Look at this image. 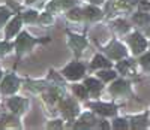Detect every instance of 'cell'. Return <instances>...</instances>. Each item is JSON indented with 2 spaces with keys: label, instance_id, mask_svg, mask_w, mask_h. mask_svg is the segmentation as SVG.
I'll use <instances>...</instances> for the list:
<instances>
[{
  "label": "cell",
  "instance_id": "5b68a950",
  "mask_svg": "<svg viewBox=\"0 0 150 130\" xmlns=\"http://www.w3.org/2000/svg\"><path fill=\"white\" fill-rule=\"evenodd\" d=\"M90 108H93L101 115H114L116 114V108L112 105H107V103H92Z\"/></svg>",
  "mask_w": 150,
  "mask_h": 130
},
{
  "label": "cell",
  "instance_id": "52a82bcc",
  "mask_svg": "<svg viewBox=\"0 0 150 130\" xmlns=\"http://www.w3.org/2000/svg\"><path fill=\"white\" fill-rule=\"evenodd\" d=\"M62 111H63V114L68 117V118H72V117L78 112V108L72 100H66V102L62 103Z\"/></svg>",
  "mask_w": 150,
  "mask_h": 130
},
{
  "label": "cell",
  "instance_id": "4dcf8cb0",
  "mask_svg": "<svg viewBox=\"0 0 150 130\" xmlns=\"http://www.w3.org/2000/svg\"><path fill=\"white\" fill-rule=\"evenodd\" d=\"M44 21H51V18H50V15H44V18H42Z\"/></svg>",
  "mask_w": 150,
  "mask_h": 130
},
{
  "label": "cell",
  "instance_id": "7402d4cb",
  "mask_svg": "<svg viewBox=\"0 0 150 130\" xmlns=\"http://www.w3.org/2000/svg\"><path fill=\"white\" fill-rule=\"evenodd\" d=\"M36 18H38V15H36L35 11H29V12L24 14V20H26V21H35Z\"/></svg>",
  "mask_w": 150,
  "mask_h": 130
},
{
  "label": "cell",
  "instance_id": "9c48e42d",
  "mask_svg": "<svg viewBox=\"0 0 150 130\" xmlns=\"http://www.w3.org/2000/svg\"><path fill=\"white\" fill-rule=\"evenodd\" d=\"M20 25H21V20H20V18L12 20V21L9 22V25H8V29H6V34H8V37L14 36V34L20 30Z\"/></svg>",
  "mask_w": 150,
  "mask_h": 130
},
{
  "label": "cell",
  "instance_id": "8992f818",
  "mask_svg": "<svg viewBox=\"0 0 150 130\" xmlns=\"http://www.w3.org/2000/svg\"><path fill=\"white\" fill-rule=\"evenodd\" d=\"M33 39L27 34V33H21L20 37L17 39V49L18 51H24V49H27L33 45Z\"/></svg>",
  "mask_w": 150,
  "mask_h": 130
},
{
  "label": "cell",
  "instance_id": "4316f807",
  "mask_svg": "<svg viewBox=\"0 0 150 130\" xmlns=\"http://www.w3.org/2000/svg\"><path fill=\"white\" fill-rule=\"evenodd\" d=\"M117 67H119V70H120V72H126V70H128V67H129V63H128V61H123V63H120V64H119Z\"/></svg>",
  "mask_w": 150,
  "mask_h": 130
},
{
  "label": "cell",
  "instance_id": "ffe728a7",
  "mask_svg": "<svg viewBox=\"0 0 150 130\" xmlns=\"http://www.w3.org/2000/svg\"><path fill=\"white\" fill-rule=\"evenodd\" d=\"M9 18V11L6 8H0V24H3Z\"/></svg>",
  "mask_w": 150,
  "mask_h": 130
},
{
  "label": "cell",
  "instance_id": "7c38bea8",
  "mask_svg": "<svg viewBox=\"0 0 150 130\" xmlns=\"http://www.w3.org/2000/svg\"><path fill=\"white\" fill-rule=\"evenodd\" d=\"M92 66L93 67H110L111 66V63L107 60V58H104L102 56H96L95 58H93V61H92Z\"/></svg>",
  "mask_w": 150,
  "mask_h": 130
},
{
  "label": "cell",
  "instance_id": "603a6c76",
  "mask_svg": "<svg viewBox=\"0 0 150 130\" xmlns=\"http://www.w3.org/2000/svg\"><path fill=\"white\" fill-rule=\"evenodd\" d=\"M69 18L71 20H80L81 18V11L80 9H72L69 12Z\"/></svg>",
  "mask_w": 150,
  "mask_h": 130
},
{
  "label": "cell",
  "instance_id": "4fadbf2b",
  "mask_svg": "<svg viewBox=\"0 0 150 130\" xmlns=\"http://www.w3.org/2000/svg\"><path fill=\"white\" fill-rule=\"evenodd\" d=\"M71 45L80 53V51L86 46V41L81 36H71Z\"/></svg>",
  "mask_w": 150,
  "mask_h": 130
},
{
  "label": "cell",
  "instance_id": "9a60e30c",
  "mask_svg": "<svg viewBox=\"0 0 150 130\" xmlns=\"http://www.w3.org/2000/svg\"><path fill=\"white\" fill-rule=\"evenodd\" d=\"M84 14H86V17H87V18H90V20L101 18V11H99V9H96V8H93V6L87 8V9L84 11Z\"/></svg>",
  "mask_w": 150,
  "mask_h": 130
},
{
  "label": "cell",
  "instance_id": "e0dca14e",
  "mask_svg": "<svg viewBox=\"0 0 150 130\" xmlns=\"http://www.w3.org/2000/svg\"><path fill=\"white\" fill-rule=\"evenodd\" d=\"M81 123H84L87 127H90V126L95 124V117H93L92 114H84V115L81 117Z\"/></svg>",
  "mask_w": 150,
  "mask_h": 130
},
{
  "label": "cell",
  "instance_id": "ac0fdd59",
  "mask_svg": "<svg viewBox=\"0 0 150 130\" xmlns=\"http://www.w3.org/2000/svg\"><path fill=\"white\" fill-rule=\"evenodd\" d=\"M99 76H101L104 81H111L112 78L116 76V73L112 70H104V72H99Z\"/></svg>",
  "mask_w": 150,
  "mask_h": 130
},
{
  "label": "cell",
  "instance_id": "484cf974",
  "mask_svg": "<svg viewBox=\"0 0 150 130\" xmlns=\"http://www.w3.org/2000/svg\"><path fill=\"white\" fill-rule=\"evenodd\" d=\"M11 48V45L9 44H6V42H0V54H3V53H6V51Z\"/></svg>",
  "mask_w": 150,
  "mask_h": 130
},
{
  "label": "cell",
  "instance_id": "836d02e7",
  "mask_svg": "<svg viewBox=\"0 0 150 130\" xmlns=\"http://www.w3.org/2000/svg\"><path fill=\"white\" fill-rule=\"evenodd\" d=\"M0 75H2V72H0Z\"/></svg>",
  "mask_w": 150,
  "mask_h": 130
},
{
  "label": "cell",
  "instance_id": "cb8c5ba5",
  "mask_svg": "<svg viewBox=\"0 0 150 130\" xmlns=\"http://www.w3.org/2000/svg\"><path fill=\"white\" fill-rule=\"evenodd\" d=\"M134 20H135L137 22H140V24H144V22H147V21H149V15H147V14L135 15V17H134Z\"/></svg>",
  "mask_w": 150,
  "mask_h": 130
},
{
  "label": "cell",
  "instance_id": "d6a6232c",
  "mask_svg": "<svg viewBox=\"0 0 150 130\" xmlns=\"http://www.w3.org/2000/svg\"><path fill=\"white\" fill-rule=\"evenodd\" d=\"M30 2H33V0H27V3H30Z\"/></svg>",
  "mask_w": 150,
  "mask_h": 130
},
{
  "label": "cell",
  "instance_id": "6da1fadb",
  "mask_svg": "<svg viewBox=\"0 0 150 130\" xmlns=\"http://www.w3.org/2000/svg\"><path fill=\"white\" fill-rule=\"evenodd\" d=\"M63 73H65L66 78H69V79H80L84 73V66L80 63H71L63 70Z\"/></svg>",
  "mask_w": 150,
  "mask_h": 130
},
{
  "label": "cell",
  "instance_id": "f546056e",
  "mask_svg": "<svg viewBox=\"0 0 150 130\" xmlns=\"http://www.w3.org/2000/svg\"><path fill=\"white\" fill-rule=\"evenodd\" d=\"M141 8H143V9H149L150 5H149V3H141Z\"/></svg>",
  "mask_w": 150,
  "mask_h": 130
},
{
  "label": "cell",
  "instance_id": "30bf717a",
  "mask_svg": "<svg viewBox=\"0 0 150 130\" xmlns=\"http://www.w3.org/2000/svg\"><path fill=\"white\" fill-rule=\"evenodd\" d=\"M8 106H9V109H12L14 112H20L23 109V106H24V100L20 99V97H14V99H11L8 102Z\"/></svg>",
  "mask_w": 150,
  "mask_h": 130
},
{
  "label": "cell",
  "instance_id": "1f68e13d",
  "mask_svg": "<svg viewBox=\"0 0 150 130\" xmlns=\"http://www.w3.org/2000/svg\"><path fill=\"white\" fill-rule=\"evenodd\" d=\"M90 2H93V3H99L101 0H90Z\"/></svg>",
  "mask_w": 150,
  "mask_h": 130
},
{
  "label": "cell",
  "instance_id": "277c9868",
  "mask_svg": "<svg viewBox=\"0 0 150 130\" xmlns=\"http://www.w3.org/2000/svg\"><path fill=\"white\" fill-rule=\"evenodd\" d=\"M107 53L111 58H122L126 54V49L123 48V45H120L119 42H112L111 45H108Z\"/></svg>",
  "mask_w": 150,
  "mask_h": 130
},
{
  "label": "cell",
  "instance_id": "ba28073f",
  "mask_svg": "<svg viewBox=\"0 0 150 130\" xmlns=\"http://www.w3.org/2000/svg\"><path fill=\"white\" fill-rule=\"evenodd\" d=\"M84 85L87 87V90H90V91H92L93 94H96L98 91H101V88H102V84L99 82V81H96V79H92V78L86 79Z\"/></svg>",
  "mask_w": 150,
  "mask_h": 130
},
{
  "label": "cell",
  "instance_id": "7a4b0ae2",
  "mask_svg": "<svg viewBox=\"0 0 150 130\" xmlns=\"http://www.w3.org/2000/svg\"><path fill=\"white\" fill-rule=\"evenodd\" d=\"M18 85H20V82H18V79L14 76V75H8L5 79H3V82H2V91L3 93H6V94H11V93H14L15 90L18 88Z\"/></svg>",
  "mask_w": 150,
  "mask_h": 130
},
{
  "label": "cell",
  "instance_id": "44dd1931",
  "mask_svg": "<svg viewBox=\"0 0 150 130\" xmlns=\"http://www.w3.org/2000/svg\"><path fill=\"white\" fill-rule=\"evenodd\" d=\"M112 127H114V129H126L128 127V123L125 121V120H122V118H117L114 121V124H112Z\"/></svg>",
  "mask_w": 150,
  "mask_h": 130
},
{
  "label": "cell",
  "instance_id": "8fae6325",
  "mask_svg": "<svg viewBox=\"0 0 150 130\" xmlns=\"http://www.w3.org/2000/svg\"><path fill=\"white\" fill-rule=\"evenodd\" d=\"M111 93H114V94H119V93H125L128 90V84L125 82V81H116L114 84L111 85Z\"/></svg>",
  "mask_w": 150,
  "mask_h": 130
},
{
  "label": "cell",
  "instance_id": "5bb4252c",
  "mask_svg": "<svg viewBox=\"0 0 150 130\" xmlns=\"http://www.w3.org/2000/svg\"><path fill=\"white\" fill-rule=\"evenodd\" d=\"M147 126V117H135L132 120V127L134 129H144Z\"/></svg>",
  "mask_w": 150,
  "mask_h": 130
},
{
  "label": "cell",
  "instance_id": "d4e9b609",
  "mask_svg": "<svg viewBox=\"0 0 150 130\" xmlns=\"http://www.w3.org/2000/svg\"><path fill=\"white\" fill-rule=\"evenodd\" d=\"M116 24H117V29H119V30H122V32H126V30H128V24H126V22L117 21Z\"/></svg>",
  "mask_w": 150,
  "mask_h": 130
},
{
  "label": "cell",
  "instance_id": "d6986e66",
  "mask_svg": "<svg viewBox=\"0 0 150 130\" xmlns=\"http://www.w3.org/2000/svg\"><path fill=\"white\" fill-rule=\"evenodd\" d=\"M140 61H141V64H143V67H144V69L150 70V53L146 54V56H143Z\"/></svg>",
  "mask_w": 150,
  "mask_h": 130
},
{
  "label": "cell",
  "instance_id": "f1b7e54d",
  "mask_svg": "<svg viewBox=\"0 0 150 130\" xmlns=\"http://www.w3.org/2000/svg\"><path fill=\"white\" fill-rule=\"evenodd\" d=\"M60 126H62V123H60V121H54V123H51V124H50L48 127H50V129H59Z\"/></svg>",
  "mask_w": 150,
  "mask_h": 130
},
{
  "label": "cell",
  "instance_id": "83f0119b",
  "mask_svg": "<svg viewBox=\"0 0 150 130\" xmlns=\"http://www.w3.org/2000/svg\"><path fill=\"white\" fill-rule=\"evenodd\" d=\"M57 2H59L60 5H63V6H69V5H72L74 0H57Z\"/></svg>",
  "mask_w": 150,
  "mask_h": 130
},
{
  "label": "cell",
  "instance_id": "2e32d148",
  "mask_svg": "<svg viewBox=\"0 0 150 130\" xmlns=\"http://www.w3.org/2000/svg\"><path fill=\"white\" fill-rule=\"evenodd\" d=\"M74 93L77 94L78 97H86L87 96V87L86 85H75L74 87Z\"/></svg>",
  "mask_w": 150,
  "mask_h": 130
},
{
  "label": "cell",
  "instance_id": "3957f363",
  "mask_svg": "<svg viewBox=\"0 0 150 130\" xmlns=\"http://www.w3.org/2000/svg\"><path fill=\"white\" fill-rule=\"evenodd\" d=\"M129 44H131V46H132L135 54H138V53H141V51H144L146 49V45H147L146 41H144V37L141 34H138V33H134L129 37Z\"/></svg>",
  "mask_w": 150,
  "mask_h": 130
}]
</instances>
